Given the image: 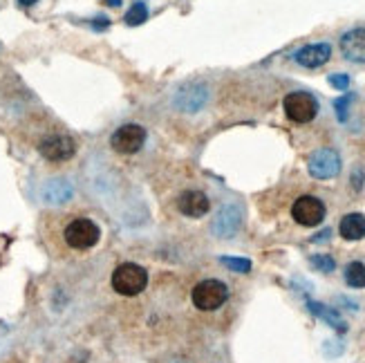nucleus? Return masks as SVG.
<instances>
[{"instance_id":"obj_1","label":"nucleus","mask_w":365,"mask_h":363,"mask_svg":"<svg viewBox=\"0 0 365 363\" xmlns=\"http://www.w3.org/2000/svg\"><path fill=\"white\" fill-rule=\"evenodd\" d=\"M148 274L144 267L135 262H123L113 272V287L121 296H137L146 290Z\"/></svg>"},{"instance_id":"obj_2","label":"nucleus","mask_w":365,"mask_h":363,"mask_svg":"<svg viewBox=\"0 0 365 363\" xmlns=\"http://www.w3.org/2000/svg\"><path fill=\"white\" fill-rule=\"evenodd\" d=\"M229 298V287L222 280L209 278L202 280L193 290V305L202 312H213L217 307H222Z\"/></svg>"},{"instance_id":"obj_3","label":"nucleus","mask_w":365,"mask_h":363,"mask_svg":"<svg viewBox=\"0 0 365 363\" xmlns=\"http://www.w3.org/2000/svg\"><path fill=\"white\" fill-rule=\"evenodd\" d=\"M284 115L294 123H309L319 115V101L309 92H289L282 101Z\"/></svg>"},{"instance_id":"obj_4","label":"nucleus","mask_w":365,"mask_h":363,"mask_svg":"<svg viewBox=\"0 0 365 363\" xmlns=\"http://www.w3.org/2000/svg\"><path fill=\"white\" fill-rule=\"evenodd\" d=\"M99 238H101V229L88 218H76L66 227V242L72 249H78V251L92 249L99 242Z\"/></svg>"},{"instance_id":"obj_5","label":"nucleus","mask_w":365,"mask_h":363,"mask_svg":"<svg viewBox=\"0 0 365 363\" xmlns=\"http://www.w3.org/2000/svg\"><path fill=\"white\" fill-rule=\"evenodd\" d=\"M307 170L316 180H331L341 173V155L334 148H319L307 157Z\"/></svg>"},{"instance_id":"obj_6","label":"nucleus","mask_w":365,"mask_h":363,"mask_svg":"<svg viewBox=\"0 0 365 363\" xmlns=\"http://www.w3.org/2000/svg\"><path fill=\"white\" fill-rule=\"evenodd\" d=\"M144 144H146V128L139 123H125L110 137V146L123 155H133V153L141 150Z\"/></svg>"},{"instance_id":"obj_7","label":"nucleus","mask_w":365,"mask_h":363,"mask_svg":"<svg viewBox=\"0 0 365 363\" xmlns=\"http://www.w3.org/2000/svg\"><path fill=\"white\" fill-rule=\"evenodd\" d=\"M292 218L303 227H319L325 220V204L314 195H303L294 202Z\"/></svg>"},{"instance_id":"obj_8","label":"nucleus","mask_w":365,"mask_h":363,"mask_svg":"<svg viewBox=\"0 0 365 363\" xmlns=\"http://www.w3.org/2000/svg\"><path fill=\"white\" fill-rule=\"evenodd\" d=\"M242 218H245V211L240 204H225L213 220V233L222 240L233 238L242 227Z\"/></svg>"},{"instance_id":"obj_9","label":"nucleus","mask_w":365,"mask_h":363,"mask_svg":"<svg viewBox=\"0 0 365 363\" xmlns=\"http://www.w3.org/2000/svg\"><path fill=\"white\" fill-rule=\"evenodd\" d=\"M41 155L50 162H66L76 153V141L68 135H50L41 141Z\"/></svg>"},{"instance_id":"obj_10","label":"nucleus","mask_w":365,"mask_h":363,"mask_svg":"<svg viewBox=\"0 0 365 363\" xmlns=\"http://www.w3.org/2000/svg\"><path fill=\"white\" fill-rule=\"evenodd\" d=\"M206 101H209V88L204 83H188L175 94V106L182 113H200Z\"/></svg>"},{"instance_id":"obj_11","label":"nucleus","mask_w":365,"mask_h":363,"mask_svg":"<svg viewBox=\"0 0 365 363\" xmlns=\"http://www.w3.org/2000/svg\"><path fill=\"white\" fill-rule=\"evenodd\" d=\"M329 58H331V45L329 43H312V45L300 47V50L294 54V61L298 63V66L309 68V70L325 66Z\"/></svg>"},{"instance_id":"obj_12","label":"nucleus","mask_w":365,"mask_h":363,"mask_svg":"<svg viewBox=\"0 0 365 363\" xmlns=\"http://www.w3.org/2000/svg\"><path fill=\"white\" fill-rule=\"evenodd\" d=\"M178 209L186 218H202V215L209 213L211 200H209V195L202 193V191H184L178 198Z\"/></svg>"},{"instance_id":"obj_13","label":"nucleus","mask_w":365,"mask_h":363,"mask_svg":"<svg viewBox=\"0 0 365 363\" xmlns=\"http://www.w3.org/2000/svg\"><path fill=\"white\" fill-rule=\"evenodd\" d=\"M341 52L347 61L365 63V27L345 31L341 36Z\"/></svg>"},{"instance_id":"obj_14","label":"nucleus","mask_w":365,"mask_h":363,"mask_svg":"<svg viewBox=\"0 0 365 363\" xmlns=\"http://www.w3.org/2000/svg\"><path fill=\"white\" fill-rule=\"evenodd\" d=\"M74 188L68 180H50L43 186V200L47 204H63L72 200Z\"/></svg>"},{"instance_id":"obj_15","label":"nucleus","mask_w":365,"mask_h":363,"mask_svg":"<svg viewBox=\"0 0 365 363\" xmlns=\"http://www.w3.org/2000/svg\"><path fill=\"white\" fill-rule=\"evenodd\" d=\"M339 233L345 240H361L365 238V215L363 213H347L341 218Z\"/></svg>"},{"instance_id":"obj_16","label":"nucleus","mask_w":365,"mask_h":363,"mask_svg":"<svg viewBox=\"0 0 365 363\" xmlns=\"http://www.w3.org/2000/svg\"><path fill=\"white\" fill-rule=\"evenodd\" d=\"M307 307H309V312L314 314V317L323 319L327 325H331L334 329H339V332H345V329H347L345 321L341 319V314H339L334 307H327V305H323V303H316V301H307Z\"/></svg>"},{"instance_id":"obj_17","label":"nucleus","mask_w":365,"mask_h":363,"mask_svg":"<svg viewBox=\"0 0 365 363\" xmlns=\"http://www.w3.org/2000/svg\"><path fill=\"white\" fill-rule=\"evenodd\" d=\"M345 282L354 290L365 287V265L363 262H350L345 267Z\"/></svg>"},{"instance_id":"obj_18","label":"nucleus","mask_w":365,"mask_h":363,"mask_svg":"<svg viewBox=\"0 0 365 363\" xmlns=\"http://www.w3.org/2000/svg\"><path fill=\"white\" fill-rule=\"evenodd\" d=\"M123 21H125V25H130V27L144 25L148 21V7H146V3H135L128 11H125Z\"/></svg>"},{"instance_id":"obj_19","label":"nucleus","mask_w":365,"mask_h":363,"mask_svg":"<svg viewBox=\"0 0 365 363\" xmlns=\"http://www.w3.org/2000/svg\"><path fill=\"white\" fill-rule=\"evenodd\" d=\"M220 262L225 265V267H229L231 272H235V274H249L251 272V260H247V258H231V256H222L220 258Z\"/></svg>"},{"instance_id":"obj_20","label":"nucleus","mask_w":365,"mask_h":363,"mask_svg":"<svg viewBox=\"0 0 365 363\" xmlns=\"http://www.w3.org/2000/svg\"><path fill=\"white\" fill-rule=\"evenodd\" d=\"M312 267H316V272H323V274H329V272H334L336 270V262L331 256H325V254H316L309 258Z\"/></svg>"},{"instance_id":"obj_21","label":"nucleus","mask_w":365,"mask_h":363,"mask_svg":"<svg viewBox=\"0 0 365 363\" xmlns=\"http://www.w3.org/2000/svg\"><path fill=\"white\" fill-rule=\"evenodd\" d=\"M352 99H354V94H345V97H341V99H336V101H334L336 115H339V119H341V121H347V106L352 103Z\"/></svg>"},{"instance_id":"obj_22","label":"nucleus","mask_w":365,"mask_h":363,"mask_svg":"<svg viewBox=\"0 0 365 363\" xmlns=\"http://www.w3.org/2000/svg\"><path fill=\"white\" fill-rule=\"evenodd\" d=\"M327 81H329L331 88H336L341 92H345L347 88H350V76H347V74H329Z\"/></svg>"},{"instance_id":"obj_23","label":"nucleus","mask_w":365,"mask_h":363,"mask_svg":"<svg viewBox=\"0 0 365 363\" xmlns=\"http://www.w3.org/2000/svg\"><path fill=\"white\" fill-rule=\"evenodd\" d=\"M329 233H331L329 229H325V231H321V233H319V235H316V238L312 240V242H325V240L329 238Z\"/></svg>"},{"instance_id":"obj_24","label":"nucleus","mask_w":365,"mask_h":363,"mask_svg":"<svg viewBox=\"0 0 365 363\" xmlns=\"http://www.w3.org/2000/svg\"><path fill=\"white\" fill-rule=\"evenodd\" d=\"M103 3H106L108 7H119V5H121V0H103Z\"/></svg>"},{"instance_id":"obj_25","label":"nucleus","mask_w":365,"mask_h":363,"mask_svg":"<svg viewBox=\"0 0 365 363\" xmlns=\"http://www.w3.org/2000/svg\"><path fill=\"white\" fill-rule=\"evenodd\" d=\"M19 3H21L23 7H31V5H36L38 0H19Z\"/></svg>"}]
</instances>
